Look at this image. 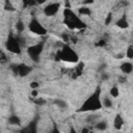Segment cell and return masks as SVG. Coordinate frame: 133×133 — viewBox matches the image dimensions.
<instances>
[{"label": "cell", "mask_w": 133, "mask_h": 133, "mask_svg": "<svg viewBox=\"0 0 133 133\" xmlns=\"http://www.w3.org/2000/svg\"><path fill=\"white\" fill-rule=\"evenodd\" d=\"M102 101L100 99V90H96L88 99L82 104L79 111H96L101 109L102 107Z\"/></svg>", "instance_id": "6da1fadb"}, {"label": "cell", "mask_w": 133, "mask_h": 133, "mask_svg": "<svg viewBox=\"0 0 133 133\" xmlns=\"http://www.w3.org/2000/svg\"><path fill=\"white\" fill-rule=\"evenodd\" d=\"M63 15H64V23L66 24V26L69 28H71V29H81V28L84 27V23L69 7L64 9Z\"/></svg>", "instance_id": "7a4b0ae2"}, {"label": "cell", "mask_w": 133, "mask_h": 133, "mask_svg": "<svg viewBox=\"0 0 133 133\" xmlns=\"http://www.w3.org/2000/svg\"><path fill=\"white\" fill-rule=\"evenodd\" d=\"M57 58L59 60H63L66 62H77L78 60V56L75 53V51L68 45H63V47H61V50H59L57 52Z\"/></svg>", "instance_id": "3957f363"}, {"label": "cell", "mask_w": 133, "mask_h": 133, "mask_svg": "<svg viewBox=\"0 0 133 133\" xmlns=\"http://www.w3.org/2000/svg\"><path fill=\"white\" fill-rule=\"evenodd\" d=\"M6 49L9 52H12L16 54L21 53V43H20L19 38L15 37L14 35H9L8 39L6 42Z\"/></svg>", "instance_id": "277c9868"}, {"label": "cell", "mask_w": 133, "mask_h": 133, "mask_svg": "<svg viewBox=\"0 0 133 133\" xmlns=\"http://www.w3.org/2000/svg\"><path fill=\"white\" fill-rule=\"evenodd\" d=\"M29 30H30L32 33L36 34V35H44V34L47 33V30H46V29L42 26V24H41L37 20H35V19H33V20L30 22V24H29Z\"/></svg>", "instance_id": "5b68a950"}, {"label": "cell", "mask_w": 133, "mask_h": 133, "mask_svg": "<svg viewBox=\"0 0 133 133\" xmlns=\"http://www.w3.org/2000/svg\"><path fill=\"white\" fill-rule=\"evenodd\" d=\"M42 51H43V44L42 43L36 44V45L31 46V47L28 48V54H29V56L33 60H35V61L38 60V57H39Z\"/></svg>", "instance_id": "8992f818"}, {"label": "cell", "mask_w": 133, "mask_h": 133, "mask_svg": "<svg viewBox=\"0 0 133 133\" xmlns=\"http://www.w3.org/2000/svg\"><path fill=\"white\" fill-rule=\"evenodd\" d=\"M59 7H60V3H59V2H52V3L48 4V5L44 8V14H45L47 17L55 16V15L58 12Z\"/></svg>", "instance_id": "52a82bcc"}, {"label": "cell", "mask_w": 133, "mask_h": 133, "mask_svg": "<svg viewBox=\"0 0 133 133\" xmlns=\"http://www.w3.org/2000/svg\"><path fill=\"white\" fill-rule=\"evenodd\" d=\"M31 72V68L29 65H26V64H17V72H16V75H19V76H27L29 73Z\"/></svg>", "instance_id": "ba28073f"}, {"label": "cell", "mask_w": 133, "mask_h": 133, "mask_svg": "<svg viewBox=\"0 0 133 133\" xmlns=\"http://www.w3.org/2000/svg\"><path fill=\"white\" fill-rule=\"evenodd\" d=\"M121 71L123 72V74L125 75H129L133 72V64L129 61H126V62H123L121 64Z\"/></svg>", "instance_id": "9c48e42d"}, {"label": "cell", "mask_w": 133, "mask_h": 133, "mask_svg": "<svg viewBox=\"0 0 133 133\" xmlns=\"http://www.w3.org/2000/svg\"><path fill=\"white\" fill-rule=\"evenodd\" d=\"M115 25H116L118 28H122V29H126V28L129 27V23H128V21H127V19H126L125 17L119 18V19L116 21Z\"/></svg>", "instance_id": "30bf717a"}, {"label": "cell", "mask_w": 133, "mask_h": 133, "mask_svg": "<svg viewBox=\"0 0 133 133\" xmlns=\"http://www.w3.org/2000/svg\"><path fill=\"white\" fill-rule=\"evenodd\" d=\"M113 125H114V128H115L116 130H119V129L123 127V125H124V119H123V117H122L119 114H116V115H115Z\"/></svg>", "instance_id": "8fae6325"}, {"label": "cell", "mask_w": 133, "mask_h": 133, "mask_svg": "<svg viewBox=\"0 0 133 133\" xmlns=\"http://www.w3.org/2000/svg\"><path fill=\"white\" fill-rule=\"evenodd\" d=\"M8 123L10 125H14V126H20L21 125V119L17 115H10L8 117Z\"/></svg>", "instance_id": "7c38bea8"}, {"label": "cell", "mask_w": 133, "mask_h": 133, "mask_svg": "<svg viewBox=\"0 0 133 133\" xmlns=\"http://www.w3.org/2000/svg\"><path fill=\"white\" fill-rule=\"evenodd\" d=\"M95 128L97 129V130H100V131H104V130H106V128H107V123L105 122V121H98L96 124H95Z\"/></svg>", "instance_id": "4fadbf2b"}, {"label": "cell", "mask_w": 133, "mask_h": 133, "mask_svg": "<svg viewBox=\"0 0 133 133\" xmlns=\"http://www.w3.org/2000/svg\"><path fill=\"white\" fill-rule=\"evenodd\" d=\"M100 116L101 115H99V114H90L86 117V122L88 124H96L100 119Z\"/></svg>", "instance_id": "5bb4252c"}, {"label": "cell", "mask_w": 133, "mask_h": 133, "mask_svg": "<svg viewBox=\"0 0 133 133\" xmlns=\"http://www.w3.org/2000/svg\"><path fill=\"white\" fill-rule=\"evenodd\" d=\"M78 12L80 16H89L91 14L90 9L87 7V6H81L78 8Z\"/></svg>", "instance_id": "9a60e30c"}, {"label": "cell", "mask_w": 133, "mask_h": 133, "mask_svg": "<svg viewBox=\"0 0 133 133\" xmlns=\"http://www.w3.org/2000/svg\"><path fill=\"white\" fill-rule=\"evenodd\" d=\"M54 105H56V106H57L58 108H60V109H65V108L68 107L66 102L63 101V100H60V99L54 100Z\"/></svg>", "instance_id": "2e32d148"}, {"label": "cell", "mask_w": 133, "mask_h": 133, "mask_svg": "<svg viewBox=\"0 0 133 133\" xmlns=\"http://www.w3.org/2000/svg\"><path fill=\"white\" fill-rule=\"evenodd\" d=\"M102 105L105 108H111L112 105H113L112 104V100L110 98H108V97H104L103 100H102Z\"/></svg>", "instance_id": "e0dca14e"}, {"label": "cell", "mask_w": 133, "mask_h": 133, "mask_svg": "<svg viewBox=\"0 0 133 133\" xmlns=\"http://www.w3.org/2000/svg\"><path fill=\"white\" fill-rule=\"evenodd\" d=\"M32 102H33L35 105H37V106H43V105L46 104V100H45V99H43V98H37V97L33 98V99H32Z\"/></svg>", "instance_id": "ac0fdd59"}, {"label": "cell", "mask_w": 133, "mask_h": 133, "mask_svg": "<svg viewBox=\"0 0 133 133\" xmlns=\"http://www.w3.org/2000/svg\"><path fill=\"white\" fill-rule=\"evenodd\" d=\"M16 29H17V31H18V32H20V33L24 31V29H25V25H24L23 21L19 20V21L16 23Z\"/></svg>", "instance_id": "d6986e66"}, {"label": "cell", "mask_w": 133, "mask_h": 133, "mask_svg": "<svg viewBox=\"0 0 133 133\" xmlns=\"http://www.w3.org/2000/svg\"><path fill=\"white\" fill-rule=\"evenodd\" d=\"M118 95H119L118 88H117L116 86L111 87V89H110V96H111V97H113V98H117V97H118Z\"/></svg>", "instance_id": "ffe728a7"}, {"label": "cell", "mask_w": 133, "mask_h": 133, "mask_svg": "<svg viewBox=\"0 0 133 133\" xmlns=\"http://www.w3.org/2000/svg\"><path fill=\"white\" fill-rule=\"evenodd\" d=\"M126 57H128L129 59H132L133 58V46L128 47V49L126 51Z\"/></svg>", "instance_id": "44dd1931"}, {"label": "cell", "mask_w": 133, "mask_h": 133, "mask_svg": "<svg viewBox=\"0 0 133 133\" xmlns=\"http://www.w3.org/2000/svg\"><path fill=\"white\" fill-rule=\"evenodd\" d=\"M36 3V0H23V4L25 7H31Z\"/></svg>", "instance_id": "7402d4cb"}, {"label": "cell", "mask_w": 133, "mask_h": 133, "mask_svg": "<svg viewBox=\"0 0 133 133\" xmlns=\"http://www.w3.org/2000/svg\"><path fill=\"white\" fill-rule=\"evenodd\" d=\"M108 79H109V74H107L106 72L101 73V80L106 81V80H108Z\"/></svg>", "instance_id": "603a6c76"}, {"label": "cell", "mask_w": 133, "mask_h": 133, "mask_svg": "<svg viewBox=\"0 0 133 133\" xmlns=\"http://www.w3.org/2000/svg\"><path fill=\"white\" fill-rule=\"evenodd\" d=\"M111 20H112V15H111V12H109V14H108V16H107V17H106V19H105V25L110 24Z\"/></svg>", "instance_id": "cb8c5ba5"}, {"label": "cell", "mask_w": 133, "mask_h": 133, "mask_svg": "<svg viewBox=\"0 0 133 133\" xmlns=\"http://www.w3.org/2000/svg\"><path fill=\"white\" fill-rule=\"evenodd\" d=\"M0 61H1V63H5V62L7 61L6 55H5V53H4L3 51H1V58H0Z\"/></svg>", "instance_id": "d4e9b609"}, {"label": "cell", "mask_w": 133, "mask_h": 133, "mask_svg": "<svg viewBox=\"0 0 133 133\" xmlns=\"http://www.w3.org/2000/svg\"><path fill=\"white\" fill-rule=\"evenodd\" d=\"M106 68H107L106 64H105V63H102V64L99 65V68H98V72H100V74H101V73H103V72L106 70Z\"/></svg>", "instance_id": "484cf974"}, {"label": "cell", "mask_w": 133, "mask_h": 133, "mask_svg": "<svg viewBox=\"0 0 133 133\" xmlns=\"http://www.w3.org/2000/svg\"><path fill=\"white\" fill-rule=\"evenodd\" d=\"M39 86V84H38V82H36V81H32L31 83H30V87L31 88H37Z\"/></svg>", "instance_id": "4316f807"}, {"label": "cell", "mask_w": 133, "mask_h": 133, "mask_svg": "<svg viewBox=\"0 0 133 133\" xmlns=\"http://www.w3.org/2000/svg\"><path fill=\"white\" fill-rule=\"evenodd\" d=\"M118 80H119V82H121V83H125V82L127 81V78H126V76H125V75H123V76H119Z\"/></svg>", "instance_id": "83f0119b"}, {"label": "cell", "mask_w": 133, "mask_h": 133, "mask_svg": "<svg viewBox=\"0 0 133 133\" xmlns=\"http://www.w3.org/2000/svg\"><path fill=\"white\" fill-rule=\"evenodd\" d=\"M125 56H126V54H124V53H119V54L115 55V57H116L117 59H122V58H124Z\"/></svg>", "instance_id": "f1b7e54d"}, {"label": "cell", "mask_w": 133, "mask_h": 133, "mask_svg": "<svg viewBox=\"0 0 133 133\" xmlns=\"http://www.w3.org/2000/svg\"><path fill=\"white\" fill-rule=\"evenodd\" d=\"M106 45V42L104 41V39H101L99 43H98V46H100V47H103V46H105Z\"/></svg>", "instance_id": "f546056e"}, {"label": "cell", "mask_w": 133, "mask_h": 133, "mask_svg": "<svg viewBox=\"0 0 133 133\" xmlns=\"http://www.w3.org/2000/svg\"><path fill=\"white\" fill-rule=\"evenodd\" d=\"M37 95H38V91H37V90H35V89H33V90H32V92H31V96H32L33 98H35V97H37Z\"/></svg>", "instance_id": "4dcf8cb0"}, {"label": "cell", "mask_w": 133, "mask_h": 133, "mask_svg": "<svg viewBox=\"0 0 133 133\" xmlns=\"http://www.w3.org/2000/svg\"><path fill=\"white\" fill-rule=\"evenodd\" d=\"M94 2V0H84L83 1V4L84 5H87V4H90V3H92Z\"/></svg>", "instance_id": "1f68e13d"}, {"label": "cell", "mask_w": 133, "mask_h": 133, "mask_svg": "<svg viewBox=\"0 0 133 133\" xmlns=\"http://www.w3.org/2000/svg\"><path fill=\"white\" fill-rule=\"evenodd\" d=\"M47 0H36V3L37 4H43V3H45Z\"/></svg>", "instance_id": "d6a6232c"}]
</instances>
